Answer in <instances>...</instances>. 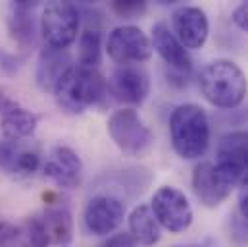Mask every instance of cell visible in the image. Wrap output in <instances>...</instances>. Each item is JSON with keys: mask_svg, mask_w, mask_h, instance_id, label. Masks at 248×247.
<instances>
[{"mask_svg": "<svg viewBox=\"0 0 248 247\" xmlns=\"http://www.w3.org/2000/svg\"><path fill=\"white\" fill-rule=\"evenodd\" d=\"M210 120L200 105L185 103L170 116V139L173 151L183 160H198L210 147Z\"/></svg>", "mask_w": 248, "mask_h": 247, "instance_id": "2", "label": "cell"}, {"mask_svg": "<svg viewBox=\"0 0 248 247\" xmlns=\"http://www.w3.org/2000/svg\"><path fill=\"white\" fill-rule=\"evenodd\" d=\"M37 125H39V118L21 106L2 116V124H0L2 135L6 141H21L25 137H31Z\"/></svg>", "mask_w": 248, "mask_h": 247, "instance_id": "21", "label": "cell"}, {"mask_svg": "<svg viewBox=\"0 0 248 247\" xmlns=\"http://www.w3.org/2000/svg\"><path fill=\"white\" fill-rule=\"evenodd\" d=\"M102 60V35L98 29L87 27L79 35L77 45V66L96 70V66Z\"/></svg>", "mask_w": 248, "mask_h": 247, "instance_id": "22", "label": "cell"}, {"mask_svg": "<svg viewBox=\"0 0 248 247\" xmlns=\"http://www.w3.org/2000/svg\"><path fill=\"white\" fill-rule=\"evenodd\" d=\"M108 91L122 103L142 105L150 93V77L140 66H118L108 79Z\"/></svg>", "mask_w": 248, "mask_h": 247, "instance_id": "11", "label": "cell"}, {"mask_svg": "<svg viewBox=\"0 0 248 247\" xmlns=\"http://www.w3.org/2000/svg\"><path fill=\"white\" fill-rule=\"evenodd\" d=\"M100 247H137V244L133 242V238L129 234H114Z\"/></svg>", "mask_w": 248, "mask_h": 247, "instance_id": "26", "label": "cell"}, {"mask_svg": "<svg viewBox=\"0 0 248 247\" xmlns=\"http://www.w3.org/2000/svg\"><path fill=\"white\" fill-rule=\"evenodd\" d=\"M37 2L31 0H17L12 4V16L8 19L10 33L16 39L19 47H29L35 41V19H33V8Z\"/></svg>", "mask_w": 248, "mask_h": 247, "instance_id": "20", "label": "cell"}, {"mask_svg": "<svg viewBox=\"0 0 248 247\" xmlns=\"http://www.w3.org/2000/svg\"><path fill=\"white\" fill-rule=\"evenodd\" d=\"M112 12L124 19H135V18H140L148 4L142 2V0H125V2H112Z\"/></svg>", "mask_w": 248, "mask_h": 247, "instance_id": "23", "label": "cell"}, {"mask_svg": "<svg viewBox=\"0 0 248 247\" xmlns=\"http://www.w3.org/2000/svg\"><path fill=\"white\" fill-rule=\"evenodd\" d=\"M127 224H129V236L139 246H156L162 238V228H160L150 205L135 207L127 218Z\"/></svg>", "mask_w": 248, "mask_h": 247, "instance_id": "17", "label": "cell"}, {"mask_svg": "<svg viewBox=\"0 0 248 247\" xmlns=\"http://www.w3.org/2000/svg\"><path fill=\"white\" fill-rule=\"evenodd\" d=\"M150 209L160 228L168 230L170 234L186 232L194 220V212L186 195L173 185H162L156 189L150 201Z\"/></svg>", "mask_w": 248, "mask_h": 247, "instance_id": "7", "label": "cell"}, {"mask_svg": "<svg viewBox=\"0 0 248 247\" xmlns=\"http://www.w3.org/2000/svg\"><path fill=\"white\" fill-rule=\"evenodd\" d=\"M43 172L58 187L73 189L83 180V162L73 149L60 145V147L52 149L50 157L46 159V162L43 166Z\"/></svg>", "mask_w": 248, "mask_h": 247, "instance_id": "14", "label": "cell"}, {"mask_svg": "<svg viewBox=\"0 0 248 247\" xmlns=\"http://www.w3.org/2000/svg\"><path fill=\"white\" fill-rule=\"evenodd\" d=\"M216 164L243 178L248 174V131L233 129L219 137L216 145Z\"/></svg>", "mask_w": 248, "mask_h": 247, "instance_id": "12", "label": "cell"}, {"mask_svg": "<svg viewBox=\"0 0 248 247\" xmlns=\"http://www.w3.org/2000/svg\"><path fill=\"white\" fill-rule=\"evenodd\" d=\"M171 31L186 51H198L210 35L208 16L198 6H179L171 14Z\"/></svg>", "mask_w": 248, "mask_h": 247, "instance_id": "10", "label": "cell"}, {"mask_svg": "<svg viewBox=\"0 0 248 247\" xmlns=\"http://www.w3.org/2000/svg\"><path fill=\"white\" fill-rule=\"evenodd\" d=\"M81 27V10L67 0H52L41 14V35L50 49L67 51L77 41Z\"/></svg>", "mask_w": 248, "mask_h": 247, "instance_id": "5", "label": "cell"}, {"mask_svg": "<svg viewBox=\"0 0 248 247\" xmlns=\"http://www.w3.org/2000/svg\"><path fill=\"white\" fill-rule=\"evenodd\" d=\"M177 247H179V246H177Z\"/></svg>", "mask_w": 248, "mask_h": 247, "instance_id": "28", "label": "cell"}, {"mask_svg": "<svg viewBox=\"0 0 248 247\" xmlns=\"http://www.w3.org/2000/svg\"><path fill=\"white\" fill-rule=\"evenodd\" d=\"M106 93V79L96 70L81 66H71L52 91L56 105L67 114H83L89 106L100 103Z\"/></svg>", "mask_w": 248, "mask_h": 247, "instance_id": "3", "label": "cell"}, {"mask_svg": "<svg viewBox=\"0 0 248 247\" xmlns=\"http://www.w3.org/2000/svg\"><path fill=\"white\" fill-rule=\"evenodd\" d=\"M152 43L137 25H120L112 29L106 41V53L118 66H137L150 60Z\"/></svg>", "mask_w": 248, "mask_h": 247, "instance_id": "8", "label": "cell"}, {"mask_svg": "<svg viewBox=\"0 0 248 247\" xmlns=\"http://www.w3.org/2000/svg\"><path fill=\"white\" fill-rule=\"evenodd\" d=\"M190 184H192V191H194L196 199L204 207L216 209L231 195V191L237 185L241 184V178L223 170L216 162L200 160L192 170Z\"/></svg>", "mask_w": 248, "mask_h": 247, "instance_id": "6", "label": "cell"}, {"mask_svg": "<svg viewBox=\"0 0 248 247\" xmlns=\"http://www.w3.org/2000/svg\"><path fill=\"white\" fill-rule=\"evenodd\" d=\"M41 220L48 232L50 244L60 247H67L73 240V216L65 205H50Z\"/></svg>", "mask_w": 248, "mask_h": 247, "instance_id": "19", "label": "cell"}, {"mask_svg": "<svg viewBox=\"0 0 248 247\" xmlns=\"http://www.w3.org/2000/svg\"><path fill=\"white\" fill-rule=\"evenodd\" d=\"M198 87L202 97L216 108H237L248 93L245 71L233 60H214L198 73Z\"/></svg>", "mask_w": 248, "mask_h": 247, "instance_id": "1", "label": "cell"}, {"mask_svg": "<svg viewBox=\"0 0 248 247\" xmlns=\"http://www.w3.org/2000/svg\"><path fill=\"white\" fill-rule=\"evenodd\" d=\"M0 164L12 174L29 176L39 170L41 157L37 151L19 147V141H4L0 145Z\"/></svg>", "mask_w": 248, "mask_h": 247, "instance_id": "18", "label": "cell"}, {"mask_svg": "<svg viewBox=\"0 0 248 247\" xmlns=\"http://www.w3.org/2000/svg\"><path fill=\"white\" fill-rule=\"evenodd\" d=\"M150 43H152V49L160 54V58L166 62L170 70L179 71V73H190L192 58L166 21H158L152 25Z\"/></svg>", "mask_w": 248, "mask_h": 247, "instance_id": "13", "label": "cell"}, {"mask_svg": "<svg viewBox=\"0 0 248 247\" xmlns=\"http://www.w3.org/2000/svg\"><path fill=\"white\" fill-rule=\"evenodd\" d=\"M16 108H19V105H17L14 99H10L8 95L0 93V114L6 116V114H10V112L16 110Z\"/></svg>", "mask_w": 248, "mask_h": 247, "instance_id": "27", "label": "cell"}, {"mask_svg": "<svg viewBox=\"0 0 248 247\" xmlns=\"http://www.w3.org/2000/svg\"><path fill=\"white\" fill-rule=\"evenodd\" d=\"M125 218L124 201L110 193H98L91 197L83 211V222L93 236L114 234Z\"/></svg>", "mask_w": 248, "mask_h": 247, "instance_id": "9", "label": "cell"}, {"mask_svg": "<svg viewBox=\"0 0 248 247\" xmlns=\"http://www.w3.org/2000/svg\"><path fill=\"white\" fill-rule=\"evenodd\" d=\"M50 238L41 216L25 218L21 224L0 220V247H48Z\"/></svg>", "mask_w": 248, "mask_h": 247, "instance_id": "15", "label": "cell"}, {"mask_svg": "<svg viewBox=\"0 0 248 247\" xmlns=\"http://www.w3.org/2000/svg\"><path fill=\"white\" fill-rule=\"evenodd\" d=\"M231 19H233V23H235L241 31H247L248 33V2H241V4L233 10Z\"/></svg>", "mask_w": 248, "mask_h": 247, "instance_id": "25", "label": "cell"}, {"mask_svg": "<svg viewBox=\"0 0 248 247\" xmlns=\"http://www.w3.org/2000/svg\"><path fill=\"white\" fill-rule=\"evenodd\" d=\"M237 216L241 220L248 222V174L241 182V195H239V209H237Z\"/></svg>", "mask_w": 248, "mask_h": 247, "instance_id": "24", "label": "cell"}, {"mask_svg": "<svg viewBox=\"0 0 248 247\" xmlns=\"http://www.w3.org/2000/svg\"><path fill=\"white\" fill-rule=\"evenodd\" d=\"M71 56L67 51L45 47L37 62V83L45 93H52L63 73L71 68Z\"/></svg>", "mask_w": 248, "mask_h": 247, "instance_id": "16", "label": "cell"}, {"mask_svg": "<svg viewBox=\"0 0 248 247\" xmlns=\"http://www.w3.org/2000/svg\"><path fill=\"white\" fill-rule=\"evenodd\" d=\"M108 135L127 157L142 159L154 149V133L133 108H120L108 118Z\"/></svg>", "mask_w": 248, "mask_h": 247, "instance_id": "4", "label": "cell"}]
</instances>
